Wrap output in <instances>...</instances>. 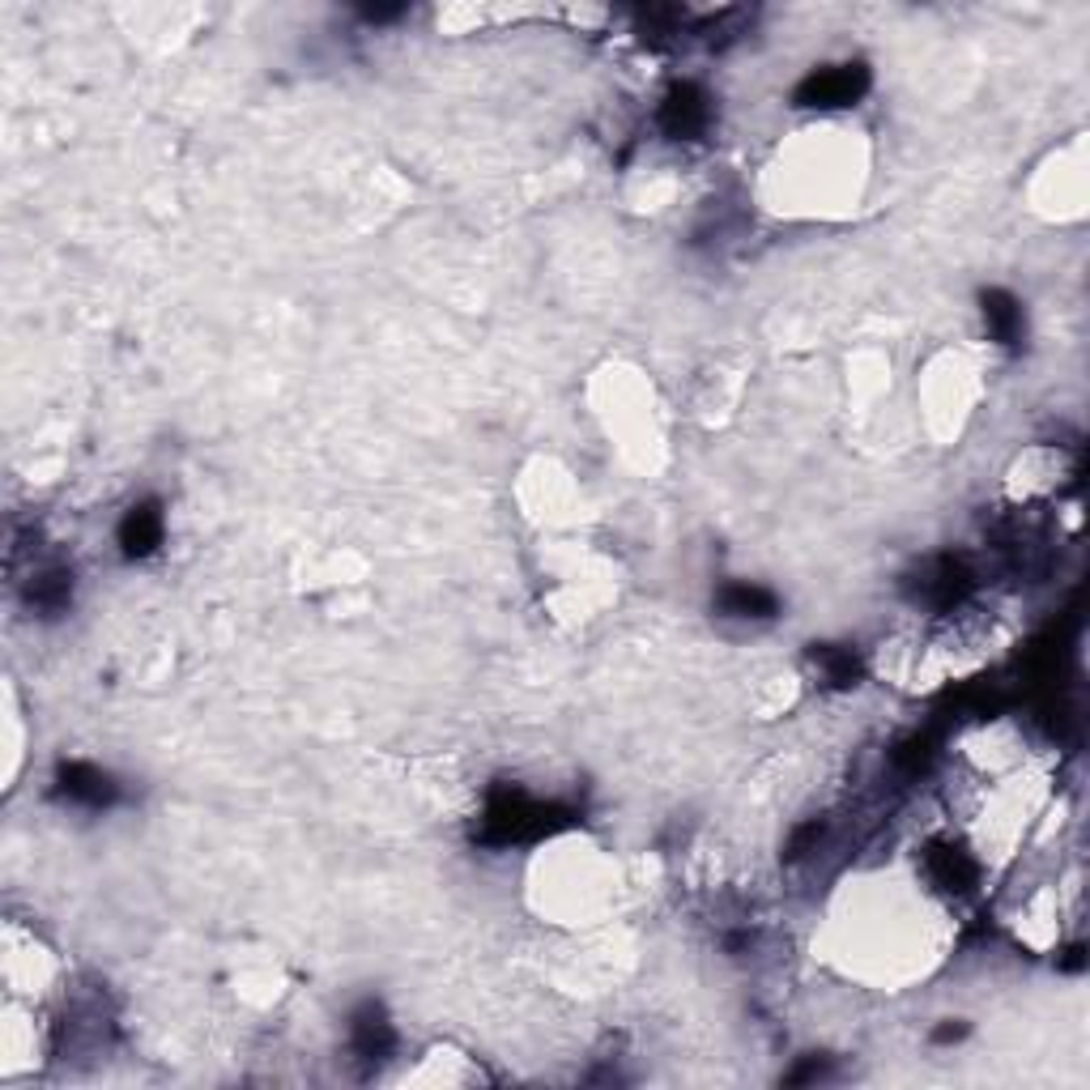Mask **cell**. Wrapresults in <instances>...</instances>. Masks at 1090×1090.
<instances>
[{"label": "cell", "instance_id": "1", "mask_svg": "<svg viewBox=\"0 0 1090 1090\" xmlns=\"http://www.w3.org/2000/svg\"><path fill=\"white\" fill-rule=\"evenodd\" d=\"M860 94V68H852V65H844V68H826V73H818V77H810V86H805V99L814 102H852Z\"/></svg>", "mask_w": 1090, "mask_h": 1090}, {"label": "cell", "instance_id": "2", "mask_svg": "<svg viewBox=\"0 0 1090 1090\" xmlns=\"http://www.w3.org/2000/svg\"><path fill=\"white\" fill-rule=\"evenodd\" d=\"M163 537V520L158 515H149V508H141L129 515V524H124V545L133 549V554H149L154 545Z\"/></svg>", "mask_w": 1090, "mask_h": 1090}]
</instances>
